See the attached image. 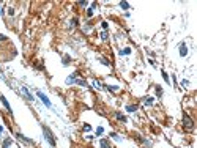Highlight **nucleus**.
I'll list each match as a JSON object with an SVG mask.
<instances>
[{
	"instance_id": "17",
	"label": "nucleus",
	"mask_w": 197,
	"mask_h": 148,
	"mask_svg": "<svg viewBox=\"0 0 197 148\" xmlns=\"http://www.w3.org/2000/svg\"><path fill=\"white\" fill-rule=\"evenodd\" d=\"M163 79H164V80L167 82V84H169V76H167V74L164 73V71H163Z\"/></svg>"
},
{
	"instance_id": "24",
	"label": "nucleus",
	"mask_w": 197,
	"mask_h": 148,
	"mask_svg": "<svg viewBox=\"0 0 197 148\" xmlns=\"http://www.w3.org/2000/svg\"><path fill=\"white\" fill-rule=\"evenodd\" d=\"M156 91H158V94H159V96H161V94H163V90H161L159 87H156Z\"/></svg>"
},
{
	"instance_id": "4",
	"label": "nucleus",
	"mask_w": 197,
	"mask_h": 148,
	"mask_svg": "<svg viewBox=\"0 0 197 148\" xmlns=\"http://www.w3.org/2000/svg\"><path fill=\"white\" fill-rule=\"evenodd\" d=\"M180 55H181V57H186V55H188V46L184 44V43L180 44Z\"/></svg>"
},
{
	"instance_id": "12",
	"label": "nucleus",
	"mask_w": 197,
	"mask_h": 148,
	"mask_svg": "<svg viewBox=\"0 0 197 148\" xmlns=\"http://www.w3.org/2000/svg\"><path fill=\"white\" fill-rule=\"evenodd\" d=\"M120 7H122L123 10H129V3H126V2H120Z\"/></svg>"
},
{
	"instance_id": "14",
	"label": "nucleus",
	"mask_w": 197,
	"mask_h": 148,
	"mask_svg": "<svg viewBox=\"0 0 197 148\" xmlns=\"http://www.w3.org/2000/svg\"><path fill=\"white\" fill-rule=\"evenodd\" d=\"M153 101H154V99H153V98H150V96H148V98H145V104H148V106H150V104H153Z\"/></svg>"
},
{
	"instance_id": "9",
	"label": "nucleus",
	"mask_w": 197,
	"mask_h": 148,
	"mask_svg": "<svg viewBox=\"0 0 197 148\" xmlns=\"http://www.w3.org/2000/svg\"><path fill=\"white\" fill-rule=\"evenodd\" d=\"M128 54H131V49H129V47H126V49L120 51V55H128Z\"/></svg>"
},
{
	"instance_id": "21",
	"label": "nucleus",
	"mask_w": 197,
	"mask_h": 148,
	"mask_svg": "<svg viewBox=\"0 0 197 148\" xmlns=\"http://www.w3.org/2000/svg\"><path fill=\"white\" fill-rule=\"evenodd\" d=\"M69 63V57H65V60H63V65H68Z\"/></svg>"
},
{
	"instance_id": "27",
	"label": "nucleus",
	"mask_w": 197,
	"mask_h": 148,
	"mask_svg": "<svg viewBox=\"0 0 197 148\" xmlns=\"http://www.w3.org/2000/svg\"><path fill=\"white\" fill-rule=\"evenodd\" d=\"M0 14H3V11H2V8H0Z\"/></svg>"
},
{
	"instance_id": "7",
	"label": "nucleus",
	"mask_w": 197,
	"mask_h": 148,
	"mask_svg": "<svg viewBox=\"0 0 197 148\" xmlns=\"http://www.w3.org/2000/svg\"><path fill=\"white\" fill-rule=\"evenodd\" d=\"M99 145H101V148H112V146H110V143H109V142H107L106 139L101 140V143H99Z\"/></svg>"
},
{
	"instance_id": "1",
	"label": "nucleus",
	"mask_w": 197,
	"mask_h": 148,
	"mask_svg": "<svg viewBox=\"0 0 197 148\" xmlns=\"http://www.w3.org/2000/svg\"><path fill=\"white\" fill-rule=\"evenodd\" d=\"M183 126L186 128L188 131H192V129H194V121L189 118V115L186 114V112L183 114Z\"/></svg>"
},
{
	"instance_id": "11",
	"label": "nucleus",
	"mask_w": 197,
	"mask_h": 148,
	"mask_svg": "<svg viewBox=\"0 0 197 148\" xmlns=\"http://www.w3.org/2000/svg\"><path fill=\"white\" fill-rule=\"evenodd\" d=\"M115 115H117V118H118V120H122L123 123H125V121H126V118H125V115H122V114H120V112H117V114H115Z\"/></svg>"
},
{
	"instance_id": "20",
	"label": "nucleus",
	"mask_w": 197,
	"mask_h": 148,
	"mask_svg": "<svg viewBox=\"0 0 197 148\" xmlns=\"http://www.w3.org/2000/svg\"><path fill=\"white\" fill-rule=\"evenodd\" d=\"M110 135H112V137H114V139H115V140H118V142H120V140H122V139H120V137H118V135H117V134H115V132H112V134H110Z\"/></svg>"
},
{
	"instance_id": "2",
	"label": "nucleus",
	"mask_w": 197,
	"mask_h": 148,
	"mask_svg": "<svg viewBox=\"0 0 197 148\" xmlns=\"http://www.w3.org/2000/svg\"><path fill=\"white\" fill-rule=\"evenodd\" d=\"M43 132H44V139L49 142V145L51 146H55V140H54V137H52V132L49 131V128H46V126H43Z\"/></svg>"
},
{
	"instance_id": "15",
	"label": "nucleus",
	"mask_w": 197,
	"mask_h": 148,
	"mask_svg": "<svg viewBox=\"0 0 197 148\" xmlns=\"http://www.w3.org/2000/svg\"><path fill=\"white\" fill-rule=\"evenodd\" d=\"M93 10H95V5H93L92 8H88V10H87V16H92V14H93Z\"/></svg>"
},
{
	"instance_id": "5",
	"label": "nucleus",
	"mask_w": 197,
	"mask_h": 148,
	"mask_svg": "<svg viewBox=\"0 0 197 148\" xmlns=\"http://www.w3.org/2000/svg\"><path fill=\"white\" fill-rule=\"evenodd\" d=\"M0 101L3 103V106H5V107H7V110H8L10 114H11V106L8 104V101H7V99H5V96H0Z\"/></svg>"
},
{
	"instance_id": "10",
	"label": "nucleus",
	"mask_w": 197,
	"mask_h": 148,
	"mask_svg": "<svg viewBox=\"0 0 197 148\" xmlns=\"http://www.w3.org/2000/svg\"><path fill=\"white\" fill-rule=\"evenodd\" d=\"M126 110L128 112H136L137 110V106H126Z\"/></svg>"
},
{
	"instance_id": "19",
	"label": "nucleus",
	"mask_w": 197,
	"mask_h": 148,
	"mask_svg": "<svg viewBox=\"0 0 197 148\" xmlns=\"http://www.w3.org/2000/svg\"><path fill=\"white\" fill-rule=\"evenodd\" d=\"M93 87H96V88H101V84L98 80H93Z\"/></svg>"
},
{
	"instance_id": "26",
	"label": "nucleus",
	"mask_w": 197,
	"mask_h": 148,
	"mask_svg": "<svg viewBox=\"0 0 197 148\" xmlns=\"http://www.w3.org/2000/svg\"><path fill=\"white\" fill-rule=\"evenodd\" d=\"M181 85H183V87H186V85H189V82H188V80H183V82H181Z\"/></svg>"
},
{
	"instance_id": "8",
	"label": "nucleus",
	"mask_w": 197,
	"mask_h": 148,
	"mask_svg": "<svg viewBox=\"0 0 197 148\" xmlns=\"http://www.w3.org/2000/svg\"><path fill=\"white\" fill-rule=\"evenodd\" d=\"M76 76H77V74L74 73L71 77H68V79H66V84H74V82H76Z\"/></svg>"
},
{
	"instance_id": "3",
	"label": "nucleus",
	"mask_w": 197,
	"mask_h": 148,
	"mask_svg": "<svg viewBox=\"0 0 197 148\" xmlns=\"http://www.w3.org/2000/svg\"><path fill=\"white\" fill-rule=\"evenodd\" d=\"M38 98L41 99V101H43V104L46 106V107H51V101L47 99V96H46L43 91H38Z\"/></svg>"
},
{
	"instance_id": "23",
	"label": "nucleus",
	"mask_w": 197,
	"mask_h": 148,
	"mask_svg": "<svg viewBox=\"0 0 197 148\" xmlns=\"http://www.w3.org/2000/svg\"><path fill=\"white\" fill-rule=\"evenodd\" d=\"M101 63H103V65H109V62H107L106 58H101Z\"/></svg>"
},
{
	"instance_id": "16",
	"label": "nucleus",
	"mask_w": 197,
	"mask_h": 148,
	"mask_svg": "<svg viewBox=\"0 0 197 148\" xmlns=\"http://www.w3.org/2000/svg\"><path fill=\"white\" fill-rule=\"evenodd\" d=\"M103 132H104V129H103V128H101V126H99V128L96 129V135H101V134H103Z\"/></svg>"
},
{
	"instance_id": "22",
	"label": "nucleus",
	"mask_w": 197,
	"mask_h": 148,
	"mask_svg": "<svg viewBox=\"0 0 197 148\" xmlns=\"http://www.w3.org/2000/svg\"><path fill=\"white\" fill-rule=\"evenodd\" d=\"M101 38H103V39H107V33L103 32V33H101Z\"/></svg>"
},
{
	"instance_id": "13",
	"label": "nucleus",
	"mask_w": 197,
	"mask_h": 148,
	"mask_svg": "<svg viewBox=\"0 0 197 148\" xmlns=\"http://www.w3.org/2000/svg\"><path fill=\"white\" fill-rule=\"evenodd\" d=\"M76 84H77V85H81V87H87V82H85V80H81V79H79V80H76Z\"/></svg>"
},
{
	"instance_id": "25",
	"label": "nucleus",
	"mask_w": 197,
	"mask_h": 148,
	"mask_svg": "<svg viewBox=\"0 0 197 148\" xmlns=\"http://www.w3.org/2000/svg\"><path fill=\"white\" fill-rule=\"evenodd\" d=\"M84 131H90V125H85V126H84Z\"/></svg>"
},
{
	"instance_id": "18",
	"label": "nucleus",
	"mask_w": 197,
	"mask_h": 148,
	"mask_svg": "<svg viewBox=\"0 0 197 148\" xmlns=\"http://www.w3.org/2000/svg\"><path fill=\"white\" fill-rule=\"evenodd\" d=\"M11 145V140H5V143H3V148H8Z\"/></svg>"
},
{
	"instance_id": "6",
	"label": "nucleus",
	"mask_w": 197,
	"mask_h": 148,
	"mask_svg": "<svg viewBox=\"0 0 197 148\" xmlns=\"http://www.w3.org/2000/svg\"><path fill=\"white\" fill-rule=\"evenodd\" d=\"M22 91H24V94H25V96H27V99H30V101H33V99H35V98L32 96V93H30V91H28V90H27V88H25V87H24V88H22Z\"/></svg>"
}]
</instances>
